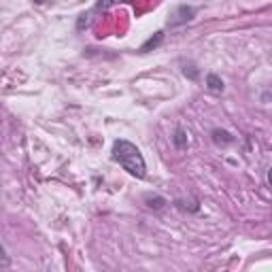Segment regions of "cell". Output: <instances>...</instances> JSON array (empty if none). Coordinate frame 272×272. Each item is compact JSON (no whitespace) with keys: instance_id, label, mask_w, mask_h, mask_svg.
<instances>
[{"instance_id":"cell-1","label":"cell","mask_w":272,"mask_h":272,"mask_svg":"<svg viewBox=\"0 0 272 272\" xmlns=\"http://www.w3.org/2000/svg\"><path fill=\"white\" fill-rule=\"evenodd\" d=\"M113 160L122 164V168L136 179H145L147 175V164L140 149L130 143V140H115L113 145Z\"/></svg>"},{"instance_id":"cell-2","label":"cell","mask_w":272,"mask_h":272,"mask_svg":"<svg viewBox=\"0 0 272 272\" xmlns=\"http://www.w3.org/2000/svg\"><path fill=\"white\" fill-rule=\"evenodd\" d=\"M196 15V9L193 7H187V5H181L177 7V11L170 15L168 19V26H181V24H187V21H191Z\"/></svg>"},{"instance_id":"cell-3","label":"cell","mask_w":272,"mask_h":272,"mask_svg":"<svg viewBox=\"0 0 272 272\" xmlns=\"http://www.w3.org/2000/svg\"><path fill=\"white\" fill-rule=\"evenodd\" d=\"M162 41H164V32H156L151 38H147L145 43H143V47H140V53H149V51H153V49H158L160 45H162Z\"/></svg>"},{"instance_id":"cell-4","label":"cell","mask_w":272,"mask_h":272,"mask_svg":"<svg viewBox=\"0 0 272 272\" xmlns=\"http://www.w3.org/2000/svg\"><path fill=\"white\" fill-rule=\"evenodd\" d=\"M206 90H209L211 94H223V90H225V85H223V81H221V77H217V74H209L206 77Z\"/></svg>"},{"instance_id":"cell-5","label":"cell","mask_w":272,"mask_h":272,"mask_svg":"<svg viewBox=\"0 0 272 272\" xmlns=\"http://www.w3.org/2000/svg\"><path fill=\"white\" fill-rule=\"evenodd\" d=\"M213 143L219 145V147H225V145H232L234 143V136L225 130H213Z\"/></svg>"},{"instance_id":"cell-6","label":"cell","mask_w":272,"mask_h":272,"mask_svg":"<svg viewBox=\"0 0 272 272\" xmlns=\"http://www.w3.org/2000/svg\"><path fill=\"white\" fill-rule=\"evenodd\" d=\"M172 140H175V145H177V149H187V134H185V130H177L175 132V136H172Z\"/></svg>"},{"instance_id":"cell-7","label":"cell","mask_w":272,"mask_h":272,"mask_svg":"<svg viewBox=\"0 0 272 272\" xmlns=\"http://www.w3.org/2000/svg\"><path fill=\"white\" fill-rule=\"evenodd\" d=\"M183 74H185V77H189L191 81H196V79H198V68H196L193 64H185V66H183Z\"/></svg>"},{"instance_id":"cell-8","label":"cell","mask_w":272,"mask_h":272,"mask_svg":"<svg viewBox=\"0 0 272 272\" xmlns=\"http://www.w3.org/2000/svg\"><path fill=\"white\" fill-rule=\"evenodd\" d=\"M117 3V0H98V5H96V11H106L108 7H113Z\"/></svg>"},{"instance_id":"cell-9","label":"cell","mask_w":272,"mask_h":272,"mask_svg":"<svg viewBox=\"0 0 272 272\" xmlns=\"http://www.w3.org/2000/svg\"><path fill=\"white\" fill-rule=\"evenodd\" d=\"M268 185H270V187H272V166L268 168Z\"/></svg>"}]
</instances>
